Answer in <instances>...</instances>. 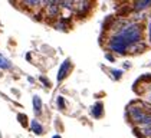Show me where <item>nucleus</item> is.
Wrapping results in <instances>:
<instances>
[{"label":"nucleus","instance_id":"nucleus-1","mask_svg":"<svg viewBox=\"0 0 151 138\" xmlns=\"http://www.w3.org/2000/svg\"><path fill=\"white\" fill-rule=\"evenodd\" d=\"M118 34L127 43V46L134 45V43H137L141 39V29H139V26L137 23H131V24H127Z\"/></svg>","mask_w":151,"mask_h":138},{"label":"nucleus","instance_id":"nucleus-2","mask_svg":"<svg viewBox=\"0 0 151 138\" xmlns=\"http://www.w3.org/2000/svg\"><path fill=\"white\" fill-rule=\"evenodd\" d=\"M131 118L137 122V124H141V125H151V115L145 114L139 109H132L131 111Z\"/></svg>","mask_w":151,"mask_h":138},{"label":"nucleus","instance_id":"nucleus-3","mask_svg":"<svg viewBox=\"0 0 151 138\" xmlns=\"http://www.w3.org/2000/svg\"><path fill=\"white\" fill-rule=\"evenodd\" d=\"M69 68H70V60L69 59H65V60H63V63H62V65H60V68H59L58 76H56L58 82H60L62 79H65V78H66V75L69 73Z\"/></svg>","mask_w":151,"mask_h":138},{"label":"nucleus","instance_id":"nucleus-4","mask_svg":"<svg viewBox=\"0 0 151 138\" xmlns=\"http://www.w3.org/2000/svg\"><path fill=\"white\" fill-rule=\"evenodd\" d=\"M47 4V16H50V17H55L56 14L59 13V3L58 1H45Z\"/></svg>","mask_w":151,"mask_h":138},{"label":"nucleus","instance_id":"nucleus-5","mask_svg":"<svg viewBox=\"0 0 151 138\" xmlns=\"http://www.w3.org/2000/svg\"><path fill=\"white\" fill-rule=\"evenodd\" d=\"M102 112H104V106L101 102H95L92 106V114L95 118H101L102 116Z\"/></svg>","mask_w":151,"mask_h":138},{"label":"nucleus","instance_id":"nucleus-6","mask_svg":"<svg viewBox=\"0 0 151 138\" xmlns=\"http://www.w3.org/2000/svg\"><path fill=\"white\" fill-rule=\"evenodd\" d=\"M148 6H151V0H141V1H135V4H134V9L137 12L139 10H144V9H147Z\"/></svg>","mask_w":151,"mask_h":138},{"label":"nucleus","instance_id":"nucleus-7","mask_svg":"<svg viewBox=\"0 0 151 138\" xmlns=\"http://www.w3.org/2000/svg\"><path fill=\"white\" fill-rule=\"evenodd\" d=\"M33 111H35L36 114H40L42 112V99L37 95L33 96Z\"/></svg>","mask_w":151,"mask_h":138},{"label":"nucleus","instance_id":"nucleus-8","mask_svg":"<svg viewBox=\"0 0 151 138\" xmlns=\"http://www.w3.org/2000/svg\"><path fill=\"white\" fill-rule=\"evenodd\" d=\"M32 131L35 132V134H37V135H40L42 132H43V128H42V124L37 121V119H33L32 121Z\"/></svg>","mask_w":151,"mask_h":138},{"label":"nucleus","instance_id":"nucleus-9","mask_svg":"<svg viewBox=\"0 0 151 138\" xmlns=\"http://www.w3.org/2000/svg\"><path fill=\"white\" fill-rule=\"evenodd\" d=\"M10 68H12L10 60H9V59H6V58L0 53V69H10Z\"/></svg>","mask_w":151,"mask_h":138},{"label":"nucleus","instance_id":"nucleus-10","mask_svg":"<svg viewBox=\"0 0 151 138\" xmlns=\"http://www.w3.org/2000/svg\"><path fill=\"white\" fill-rule=\"evenodd\" d=\"M114 73V79H119L122 76V70H116V69H109Z\"/></svg>","mask_w":151,"mask_h":138},{"label":"nucleus","instance_id":"nucleus-11","mask_svg":"<svg viewBox=\"0 0 151 138\" xmlns=\"http://www.w3.org/2000/svg\"><path fill=\"white\" fill-rule=\"evenodd\" d=\"M56 102H58V106H59V108H62V109L65 108V99H63L62 96H58V99H56Z\"/></svg>","mask_w":151,"mask_h":138},{"label":"nucleus","instance_id":"nucleus-12","mask_svg":"<svg viewBox=\"0 0 151 138\" xmlns=\"http://www.w3.org/2000/svg\"><path fill=\"white\" fill-rule=\"evenodd\" d=\"M142 131H144V134L147 135V137H151V125H147L142 128Z\"/></svg>","mask_w":151,"mask_h":138},{"label":"nucleus","instance_id":"nucleus-13","mask_svg":"<svg viewBox=\"0 0 151 138\" xmlns=\"http://www.w3.org/2000/svg\"><path fill=\"white\" fill-rule=\"evenodd\" d=\"M24 3H26L27 6H37V4H39V0H26Z\"/></svg>","mask_w":151,"mask_h":138},{"label":"nucleus","instance_id":"nucleus-14","mask_svg":"<svg viewBox=\"0 0 151 138\" xmlns=\"http://www.w3.org/2000/svg\"><path fill=\"white\" fill-rule=\"evenodd\" d=\"M40 80H43V83H45V85H46V86H47V85H50V83H49V82H47V80L45 79V78H43V76H42V78H40Z\"/></svg>","mask_w":151,"mask_h":138},{"label":"nucleus","instance_id":"nucleus-15","mask_svg":"<svg viewBox=\"0 0 151 138\" xmlns=\"http://www.w3.org/2000/svg\"><path fill=\"white\" fill-rule=\"evenodd\" d=\"M150 42H151V22H150Z\"/></svg>","mask_w":151,"mask_h":138},{"label":"nucleus","instance_id":"nucleus-16","mask_svg":"<svg viewBox=\"0 0 151 138\" xmlns=\"http://www.w3.org/2000/svg\"><path fill=\"white\" fill-rule=\"evenodd\" d=\"M53 138H60V137H59V135H55V137H53Z\"/></svg>","mask_w":151,"mask_h":138}]
</instances>
